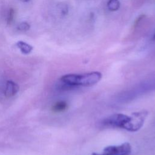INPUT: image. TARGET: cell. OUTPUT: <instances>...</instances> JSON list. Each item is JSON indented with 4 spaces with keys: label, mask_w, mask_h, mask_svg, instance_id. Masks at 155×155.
Instances as JSON below:
<instances>
[{
    "label": "cell",
    "mask_w": 155,
    "mask_h": 155,
    "mask_svg": "<svg viewBox=\"0 0 155 155\" xmlns=\"http://www.w3.org/2000/svg\"><path fill=\"white\" fill-rule=\"evenodd\" d=\"M20 1H22V2H28L30 1V0H19Z\"/></svg>",
    "instance_id": "4fadbf2b"
},
{
    "label": "cell",
    "mask_w": 155,
    "mask_h": 155,
    "mask_svg": "<svg viewBox=\"0 0 155 155\" xmlns=\"http://www.w3.org/2000/svg\"><path fill=\"white\" fill-rule=\"evenodd\" d=\"M147 116L148 111L146 110L133 113L131 114V120L128 131L130 132H136L139 130L142 127Z\"/></svg>",
    "instance_id": "5b68a950"
},
{
    "label": "cell",
    "mask_w": 155,
    "mask_h": 155,
    "mask_svg": "<svg viewBox=\"0 0 155 155\" xmlns=\"http://www.w3.org/2000/svg\"><path fill=\"white\" fill-rule=\"evenodd\" d=\"M131 145L124 142L118 145H110L105 147L101 153H93L91 155H130L131 153Z\"/></svg>",
    "instance_id": "277c9868"
},
{
    "label": "cell",
    "mask_w": 155,
    "mask_h": 155,
    "mask_svg": "<svg viewBox=\"0 0 155 155\" xmlns=\"http://www.w3.org/2000/svg\"><path fill=\"white\" fill-rule=\"evenodd\" d=\"M19 90V87L18 84L13 81H7L5 85L4 95L6 97L9 98L14 96Z\"/></svg>",
    "instance_id": "8992f818"
},
{
    "label": "cell",
    "mask_w": 155,
    "mask_h": 155,
    "mask_svg": "<svg viewBox=\"0 0 155 155\" xmlns=\"http://www.w3.org/2000/svg\"><path fill=\"white\" fill-rule=\"evenodd\" d=\"M131 116L122 113H116L105 117L102 121V125L105 127L119 128L128 131Z\"/></svg>",
    "instance_id": "3957f363"
},
{
    "label": "cell",
    "mask_w": 155,
    "mask_h": 155,
    "mask_svg": "<svg viewBox=\"0 0 155 155\" xmlns=\"http://www.w3.org/2000/svg\"><path fill=\"white\" fill-rule=\"evenodd\" d=\"M16 45L17 47L20 50L21 52L25 54H28L30 53L33 49V47L31 45L22 41L17 42Z\"/></svg>",
    "instance_id": "52a82bcc"
},
{
    "label": "cell",
    "mask_w": 155,
    "mask_h": 155,
    "mask_svg": "<svg viewBox=\"0 0 155 155\" xmlns=\"http://www.w3.org/2000/svg\"><path fill=\"white\" fill-rule=\"evenodd\" d=\"M102 74L99 71H92L83 74H67L60 78L61 85L64 88H71L78 87H91L98 83Z\"/></svg>",
    "instance_id": "6da1fadb"
},
{
    "label": "cell",
    "mask_w": 155,
    "mask_h": 155,
    "mask_svg": "<svg viewBox=\"0 0 155 155\" xmlns=\"http://www.w3.org/2000/svg\"><path fill=\"white\" fill-rule=\"evenodd\" d=\"M67 103L64 101H59L56 102L52 107L54 112H62L67 108Z\"/></svg>",
    "instance_id": "ba28073f"
},
{
    "label": "cell",
    "mask_w": 155,
    "mask_h": 155,
    "mask_svg": "<svg viewBox=\"0 0 155 155\" xmlns=\"http://www.w3.org/2000/svg\"><path fill=\"white\" fill-rule=\"evenodd\" d=\"M14 15H15V10L13 8H9L7 15V24H11V23L13 21L14 18Z\"/></svg>",
    "instance_id": "30bf717a"
},
{
    "label": "cell",
    "mask_w": 155,
    "mask_h": 155,
    "mask_svg": "<svg viewBox=\"0 0 155 155\" xmlns=\"http://www.w3.org/2000/svg\"><path fill=\"white\" fill-rule=\"evenodd\" d=\"M60 10H61V13L63 15H66L68 12V7L66 5H62L60 7Z\"/></svg>",
    "instance_id": "7c38bea8"
},
{
    "label": "cell",
    "mask_w": 155,
    "mask_h": 155,
    "mask_svg": "<svg viewBox=\"0 0 155 155\" xmlns=\"http://www.w3.org/2000/svg\"><path fill=\"white\" fill-rule=\"evenodd\" d=\"M30 25L27 22H22L20 24H19L17 26V29L22 31H27L30 29Z\"/></svg>",
    "instance_id": "8fae6325"
},
{
    "label": "cell",
    "mask_w": 155,
    "mask_h": 155,
    "mask_svg": "<svg viewBox=\"0 0 155 155\" xmlns=\"http://www.w3.org/2000/svg\"><path fill=\"white\" fill-rule=\"evenodd\" d=\"M154 38L155 39V34H154Z\"/></svg>",
    "instance_id": "5bb4252c"
},
{
    "label": "cell",
    "mask_w": 155,
    "mask_h": 155,
    "mask_svg": "<svg viewBox=\"0 0 155 155\" xmlns=\"http://www.w3.org/2000/svg\"><path fill=\"white\" fill-rule=\"evenodd\" d=\"M154 90L155 74H153L119 94L117 101L120 103L128 102Z\"/></svg>",
    "instance_id": "7a4b0ae2"
},
{
    "label": "cell",
    "mask_w": 155,
    "mask_h": 155,
    "mask_svg": "<svg viewBox=\"0 0 155 155\" xmlns=\"http://www.w3.org/2000/svg\"><path fill=\"white\" fill-rule=\"evenodd\" d=\"M120 7V2L119 0H108L107 2V7L110 11H117Z\"/></svg>",
    "instance_id": "9c48e42d"
}]
</instances>
